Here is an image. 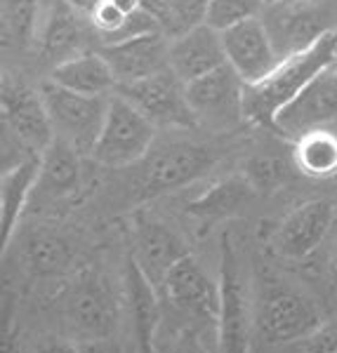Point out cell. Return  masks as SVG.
<instances>
[{"instance_id":"cell-33","label":"cell","mask_w":337,"mask_h":353,"mask_svg":"<svg viewBox=\"0 0 337 353\" xmlns=\"http://www.w3.org/2000/svg\"><path fill=\"white\" fill-rule=\"evenodd\" d=\"M36 353H81V346H76L73 341L61 337H48L38 344Z\"/></svg>"},{"instance_id":"cell-1","label":"cell","mask_w":337,"mask_h":353,"mask_svg":"<svg viewBox=\"0 0 337 353\" xmlns=\"http://www.w3.org/2000/svg\"><path fill=\"white\" fill-rule=\"evenodd\" d=\"M337 59V28L309 48L288 54L267 78L245 85V121L273 130L276 113Z\"/></svg>"},{"instance_id":"cell-8","label":"cell","mask_w":337,"mask_h":353,"mask_svg":"<svg viewBox=\"0 0 337 353\" xmlns=\"http://www.w3.org/2000/svg\"><path fill=\"white\" fill-rule=\"evenodd\" d=\"M269 8L271 10L262 14V19L269 28L281 59L309 48L321 36L337 28L333 8H328L323 0H281Z\"/></svg>"},{"instance_id":"cell-19","label":"cell","mask_w":337,"mask_h":353,"mask_svg":"<svg viewBox=\"0 0 337 353\" xmlns=\"http://www.w3.org/2000/svg\"><path fill=\"white\" fill-rule=\"evenodd\" d=\"M68 316L73 325L90 337H108L116 327V301L111 290L104 285L99 273H85L78 278L76 288L68 299Z\"/></svg>"},{"instance_id":"cell-20","label":"cell","mask_w":337,"mask_h":353,"mask_svg":"<svg viewBox=\"0 0 337 353\" xmlns=\"http://www.w3.org/2000/svg\"><path fill=\"white\" fill-rule=\"evenodd\" d=\"M81 14L83 12H78L66 0H55L52 3L41 33V54L48 64L57 66L76 54L90 52V33Z\"/></svg>"},{"instance_id":"cell-12","label":"cell","mask_w":337,"mask_h":353,"mask_svg":"<svg viewBox=\"0 0 337 353\" xmlns=\"http://www.w3.org/2000/svg\"><path fill=\"white\" fill-rule=\"evenodd\" d=\"M222 41H224L227 59L236 68L245 85L260 83L281 61V54H278L262 17H253V19H245L241 24L222 31Z\"/></svg>"},{"instance_id":"cell-23","label":"cell","mask_w":337,"mask_h":353,"mask_svg":"<svg viewBox=\"0 0 337 353\" xmlns=\"http://www.w3.org/2000/svg\"><path fill=\"white\" fill-rule=\"evenodd\" d=\"M50 81L81 94H106L116 90V76L99 50L76 54L52 66Z\"/></svg>"},{"instance_id":"cell-5","label":"cell","mask_w":337,"mask_h":353,"mask_svg":"<svg viewBox=\"0 0 337 353\" xmlns=\"http://www.w3.org/2000/svg\"><path fill=\"white\" fill-rule=\"evenodd\" d=\"M186 99L198 125L231 132L245 121V83L229 61L186 83Z\"/></svg>"},{"instance_id":"cell-38","label":"cell","mask_w":337,"mask_h":353,"mask_svg":"<svg viewBox=\"0 0 337 353\" xmlns=\"http://www.w3.org/2000/svg\"><path fill=\"white\" fill-rule=\"evenodd\" d=\"M335 212H337V205H335Z\"/></svg>"},{"instance_id":"cell-9","label":"cell","mask_w":337,"mask_h":353,"mask_svg":"<svg viewBox=\"0 0 337 353\" xmlns=\"http://www.w3.org/2000/svg\"><path fill=\"white\" fill-rule=\"evenodd\" d=\"M333 121H337V59L276 113L273 132L297 141Z\"/></svg>"},{"instance_id":"cell-7","label":"cell","mask_w":337,"mask_h":353,"mask_svg":"<svg viewBox=\"0 0 337 353\" xmlns=\"http://www.w3.org/2000/svg\"><path fill=\"white\" fill-rule=\"evenodd\" d=\"M220 351L250 353V304L245 290L241 261L231 238L224 236L220 245Z\"/></svg>"},{"instance_id":"cell-25","label":"cell","mask_w":337,"mask_h":353,"mask_svg":"<svg viewBox=\"0 0 337 353\" xmlns=\"http://www.w3.org/2000/svg\"><path fill=\"white\" fill-rule=\"evenodd\" d=\"M295 163L307 176H330L337 172V137L328 130H314L295 141Z\"/></svg>"},{"instance_id":"cell-15","label":"cell","mask_w":337,"mask_h":353,"mask_svg":"<svg viewBox=\"0 0 337 353\" xmlns=\"http://www.w3.org/2000/svg\"><path fill=\"white\" fill-rule=\"evenodd\" d=\"M111 66L116 85L135 83L170 68V41L163 31L142 33L121 43L102 45L99 50Z\"/></svg>"},{"instance_id":"cell-28","label":"cell","mask_w":337,"mask_h":353,"mask_svg":"<svg viewBox=\"0 0 337 353\" xmlns=\"http://www.w3.org/2000/svg\"><path fill=\"white\" fill-rule=\"evenodd\" d=\"M262 0H208L203 21L217 31H227L245 19L262 17Z\"/></svg>"},{"instance_id":"cell-14","label":"cell","mask_w":337,"mask_h":353,"mask_svg":"<svg viewBox=\"0 0 337 353\" xmlns=\"http://www.w3.org/2000/svg\"><path fill=\"white\" fill-rule=\"evenodd\" d=\"M337 217L328 201H307L285 214L273 233V250L285 259H307L321 245Z\"/></svg>"},{"instance_id":"cell-24","label":"cell","mask_w":337,"mask_h":353,"mask_svg":"<svg viewBox=\"0 0 337 353\" xmlns=\"http://www.w3.org/2000/svg\"><path fill=\"white\" fill-rule=\"evenodd\" d=\"M255 191L257 189L248 176H231V179H224V181H220V184L210 186L203 196L191 201L186 212L201 221L227 219V217H231V214L241 212L245 205L250 203Z\"/></svg>"},{"instance_id":"cell-10","label":"cell","mask_w":337,"mask_h":353,"mask_svg":"<svg viewBox=\"0 0 337 353\" xmlns=\"http://www.w3.org/2000/svg\"><path fill=\"white\" fill-rule=\"evenodd\" d=\"M0 111H3L5 134L15 137L33 153H43L55 141L52 121L41 92H31L26 85L12 81L8 73L3 76Z\"/></svg>"},{"instance_id":"cell-22","label":"cell","mask_w":337,"mask_h":353,"mask_svg":"<svg viewBox=\"0 0 337 353\" xmlns=\"http://www.w3.org/2000/svg\"><path fill=\"white\" fill-rule=\"evenodd\" d=\"M41 172V153L17 163L15 168L3 170L0 179V238H3V252L10 248L21 212L33 196Z\"/></svg>"},{"instance_id":"cell-18","label":"cell","mask_w":337,"mask_h":353,"mask_svg":"<svg viewBox=\"0 0 337 353\" xmlns=\"http://www.w3.org/2000/svg\"><path fill=\"white\" fill-rule=\"evenodd\" d=\"M125 299L139 353H156V332L161 325V299L156 283L146 276L135 257L125 261Z\"/></svg>"},{"instance_id":"cell-37","label":"cell","mask_w":337,"mask_h":353,"mask_svg":"<svg viewBox=\"0 0 337 353\" xmlns=\"http://www.w3.org/2000/svg\"><path fill=\"white\" fill-rule=\"evenodd\" d=\"M264 5H276V3H281V0H262Z\"/></svg>"},{"instance_id":"cell-34","label":"cell","mask_w":337,"mask_h":353,"mask_svg":"<svg viewBox=\"0 0 337 353\" xmlns=\"http://www.w3.org/2000/svg\"><path fill=\"white\" fill-rule=\"evenodd\" d=\"M170 353H208V351H205V346L201 344V339L196 337V332L186 330V332L173 344Z\"/></svg>"},{"instance_id":"cell-6","label":"cell","mask_w":337,"mask_h":353,"mask_svg":"<svg viewBox=\"0 0 337 353\" xmlns=\"http://www.w3.org/2000/svg\"><path fill=\"white\" fill-rule=\"evenodd\" d=\"M113 92L125 97L156 128H168V130L198 128V121L189 106V99H186V83L177 76L173 68H163V71L135 83L116 85Z\"/></svg>"},{"instance_id":"cell-13","label":"cell","mask_w":337,"mask_h":353,"mask_svg":"<svg viewBox=\"0 0 337 353\" xmlns=\"http://www.w3.org/2000/svg\"><path fill=\"white\" fill-rule=\"evenodd\" d=\"M161 288L180 311L213 325L220 323V283H215L191 254H184L170 266Z\"/></svg>"},{"instance_id":"cell-36","label":"cell","mask_w":337,"mask_h":353,"mask_svg":"<svg viewBox=\"0 0 337 353\" xmlns=\"http://www.w3.org/2000/svg\"><path fill=\"white\" fill-rule=\"evenodd\" d=\"M330 278H333V285L337 288V241L333 245V252H330Z\"/></svg>"},{"instance_id":"cell-2","label":"cell","mask_w":337,"mask_h":353,"mask_svg":"<svg viewBox=\"0 0 337 353\" xmlns=\"http://www.w3.org/2000/svg\"><path fill=\"white\" fill-rule=\"evenodd\" d=\"M255 323L271 344L302 341L323 323L316 301L283 281H267L260 290Z\"/></svg>"},{"instance_id":"cell-21","label":"cell","mask_w":337,"mask_h":353,"mask_svg":"<svg viewBox=\"0 0 337 353\" xmlns=\"http://www.w3.org/2000/svg\"><path fill=\"white\" fill-rule=\"evenodd\" d=\"M81 189V153L57 139L41 153V172L31 201H61L76 196Z\"/></svg>"},{"instance_id":"cell-17","label":"cell","mask_w":337,"mask_h":353,"mask_svg":"<svg viewBox=\"0 0 337 353\" xmlns=\"http://www.w3.org/2000/svg\"><path fill=\"white\" fill-rule=\"evenodd\" d=\"M184 254H189V248L168 224H161V221L146 217V214H139L135 219L133 257L144 269L146 276L156 283V288L163 285L165 273Z\"/></svg>"},{"instance_id":"cell-26","label":"cell","mask_w":337,"mask_h":353,"mask_svg":"<svg viewBox=\"0 0 337 353\" xmlns=\"http://www.w3.org/2000/svg\"><path fill=\"white\" fill-rule=\"evenodd\" d=\"M68 250L61 238L48 231H36L24 245V261L31 271L55 273L66 264Z\"/></svg>"},{"instance_id":"cell-32","label":"cell","mask_w":337,"mask_h":353,"mask_svg":"<svg viewBox=\"0 0 337 353\" xmlns=\"http://www.w3.org/2000/svg\"><path fill=\"white\" fill-rule=\"evenodd\" d=\"M78 346H81V353H123L118 341L111 337H90Z\"/></svg>"},{"instance_id":"cell-30","label":"cell","mask_w":337,"mask_h":353,"mask_svg":"<svg viewBox=\"0 0 337 353\" xmlns=\"http://www.w3.org/2000/svg\"><path fill=\"white\" fill-rule=\"evenodd\" d=\"M305 353H337V321H323L307 339H302Z\"/></svg>"},{"instance_id":"cell-4","label":"cell","mask_w":337,"mask_h":353,"mask_svg":"<svg viewBox=\"0 0 337 353\" xmlns=\"http://www.w3.org/2000/svg\"><path fill=\"white\" fill-rule=\"evenodd\" d=\"M153 125L125 97L111 92L106 121L90 158L104 168H128L146 156L156 137Z\"/></svg>"},{"instance_id":"cell-16","label":"cell","mask_w":337,"mask_h":353,"mask_svg":"<svg viewBox=\"0 0 337 353\" xmlns=\"http://www.w3.org/2000/svg\"><path fill=\"white\" fill-rule=\"evenodd\" d=\"M227 50L222 31L210 24H193L186 31L177 33L170 41V68L184 83H191L205 73L227 64Z\"/></svg>"},{"instance_id":"cell-27","label":"cell","mask_w":337,"mask_h":353,"mask_svg":"<svg viewBox=\"0 0 337 353\" xmlns=\"http://www.w3.org/2000/svg\"><path fill=\"white\" fill-rule=\"evenodd\" d=\"M38 12H41V0H3L5 33L19 48H26L36 36Z\"/></svg>"},{"instance_id":"cell-31","label":"cell","mask_w":337,"mask_h":353,"mask_svg":"<svg viewBox=\"0 0 337 353\" xmlns=\"http://www.w3.org/2000/svg\"><path fill=\"white\" fill-rule=\"evenodd\" d=\"M168 3H170V8H173L177 26H180V33H182L193 24H201L208 0H168Z\"/></svg>"},{"instance_id":"cell-11","label":"cell","mask_w":337,"mask_h":353,"mask_svg":"<svg viewBox=\"0 0 337 353\" xmlns=\"http://www.w3.org/2000/svg\"><path fill=\"white\" fill-rule=\"evenodd\" d=\"M215 163L217 153L208 146H198L193 141L168 146L148 161L146 172L142 176L139 198L148 201V198L182 189V186L201 179Z\"/></svg>"},{"instance_id":"cell-35","label":"cell","mask_w":337,"mask_h":353,"mask_svg":"<svg viewBox=\"0 0 337 353\" xmlns=\"http://www.w3.org/2000/svg\"><path fill=\"white\" fill-rule=\"evenodd\" d=\"M68 5H73V8L78 10V12H83V14H93L95 12V8L102 3V0H66Z\"/></svg>"},{"instance_id":"cell-3","label":"cell","mask_w":337,"mask_h":353,"mask_svg":"<svg viewBox=\"0 0 337 353\" xmlns=\"http://www.w3.org/2000/svg\"><path fill=\"white\" fill-rule=\"evenodd\" d=\"M41 97L50 113L57 139H64L81 156H90L106 121L108 97L81 94L66 90L55 81L43 83Z\"/></svg>"},{"instance_id":"cell-29","label":"cell","mask_w":337,"mask_h":353,"mask_svg":"<svg viewBox=\"0 0 337 353\" xmlns=\"http://www.w3.org/2000/svg\"><path fill=\"white\" fill-rule=\"evenodd\" d=\"M253 186L257 191H271L278 189L283 181H288V165L278 158H257V161L250 163L248 172H245Z\"/></svg>"}]
</instances>
